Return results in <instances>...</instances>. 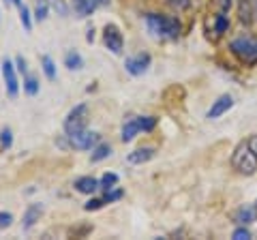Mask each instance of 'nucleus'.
Masks as SVG:
<instances>
[{
    "label": "nucleus",
    "mask_w": 257,
    "mask_h": 240,
    "mask_svg": "<svg viewBox=\"0 0 257 240\" xmlns=\"http://www.w3.org/2000/svg\"><path fill=\"white\" fill-rule=\"evenodd\" d=\"M146 26L150 30V35L161 41H167V39H176L180 35V22L176 18H167V15H159V13H148L146 15Z\"/></svg>",
    "instance_id": "f257e3e1"
},
{
    "label": "nucleus",
    "mask_w": 257,
    "mask_h": 240,
    "mask_svg": "<svg viewBox=\"0 0 257 240\" xmlns=\"http://www.w3.org/2000/svg\"><path fill=\"white\" fill-rule=\"evenodd\" d=\"M231 165H234V170H238L240 174H244V176L255 174V170H257V155L248 148L246 142H240L236 146L234 155H231Z\"/></svg>",
    "instance_id": "f03ea898"
},
{
    "label": "nucleus",
    "mask_w": 257,
    "mask_h": 240,
    "mask_svg": "<svg viewBox=\"0 0 257 240\" xmlns=\"http://www.w3.org/2000/svg\"><path fill=\"white\" fill-rule=\"evenodd\" d=\"M229 50L246 65H255L257 62V39L255 37H240L234 39L229 45Z\"/></svg>",
    "instance_id": "7ed1b4c3"
},
{
    "label": "nucleus",
    "mask_w": 257,
    "mask_h": 240,
    "mask_svg": "<svg viewBox=\"0 0 257 240\" xmlns=\"http://www.w3.org/2000/svg\"><path fill=\"white\" fill-rule=\"evenodd\" d=\"M86 120H88V105L86 103H79L64 118V131H67V135H73L77 131L86 129Z\"/></svg>",
    "instance_id": "20e7f679"
},
{
    "label": "nucleus",
    "mask_w": 257,
    "mask_h": 240,
    "mask_svg": "<svg viewBox=\"0 0 257 240\" xmlns=\"http://www.w3.org/2000/svg\"><path fill=\"white\" fill-rule=\"evenodd\" d=\"M69 138V146H73L77 150H92L96 146V142H99V135L94 131H88V129H82L73 135H67Z\"/></svg>",
    "instance_id": "39448f33"
},
{
    "label": "nucleus",
    "mask_w": 257,
    "mask_h": 240,
    "mask_svg": "<svg viewBox=\"0 0 257 240\" xmlns=\"http://www.w3.org/2000/svg\"><path fill=\"white\" fill-rule=\"evenodd\" d=\"M3 77H5V86H7V94L11 99H15L20 94V82H18V73H15V67L9 58L3 60Z\"/></svg>",
    "instance_id": "423d86ee"
},
{
    "label": "nucleus",
    "mask_w": 257,
    "mask_h": 240,
    "mask_svg": "<svg viewBox=\"0 0 257 240\" xmlns=\"http://www.w3.org/2000/svg\"><path fill=\"white\" fill-rule=\"evenodd\" d=\"M150 62H152L150 54L142 52V54H138V56H131V58H126L124 69H126L131 75H142V73H146V71H148Z\"/></svg>",
    "instance_id": "0eeeda50"
},
{
    "label": "nucleus",
    "mask_w": 257,
    "mask_h": 240,
    "mask_svg": "<svg viewBox=\"0 0 257 240\" xmlns=\"http://www.w3.org/2000/svg\"><path fill=\"white\" fill-rule=\"evenodd\" d=\"M103 43L105 47L111 52V54H122V47H124V41H122V35L116 26H105V33H103Z\"/></svg>",
    "instance_id": "6e6552de"
},
{
    "label": "nucleus",
    "mask_w": 257,
    "mask_h": 240,
    "mask_svg": "<svg viewBox=\"0 0 257 240\" xmlns=\"http://www.w3.org/2000/svg\"><path fill=\"white\" fill-rule=\"evenodd\" d=\"M71 5H73V11L79 18H88V15H92L99 7L107 5V0H71Z\"/></svg>",
    "instance_id": "1a4fd4ad"
},
{
    "label": "nucleus",
    "mask_w": 257,
    "mask_h": 240,
    "mask_svg": "<svg viewBox=\"0 0 257 240\" xmlns=\"http://www.w3.org/2000/svg\"><path fill=\"white\" fill-rule=\"evenodd\" d=\"M234 107V97L231 94H223V97H219L214 103H212V107L208 109V118L210 120H214V118H219V116H223L227 109H231Z\"/></svg>",
    "instance_id": "9d476101"
},
{
    "label": "nucleus",
    "mask_w": 257,
    "mask_h": 240,
    "mask_svg": "<svg viewBox=\"0 0 257 240\" xmlns=\"http://www.w3.org/2000/svg\"><path fill=\"white\" fill-rule=\"evenodd\" d=\"M41 214H43V204H30L26 208V212H24V217H22V227L24 229L35 227L37 221L41 219Z\"/></svg>",
    "instance_id": "9b49d317"
},
{
    "label": "nucleus",
    "mask_w": 257,
    "mask_h": 240,
    "mask_svg": "<svg viewBox=\"0 0 257 240\" xmlns=\"http://www.w3.org/2000/svg\"><path fill=\"white\" fill-rule=\"evenodd\" d=\"M96 189H99V180L92 178V176H82V178L75 180V191H77V193L92 195Z\"/></svg>",
    "instance_id": "f8f14e48"
},
{
    "label": "nucleus",
    "mask_w": 257,
    "mask_h": 240,
    "mask_svg": "<svg viewBox=\"0 0 257 240\" xmlns=\"http://www.w3.org/2000/svg\"><path fill=\"white\" fill-rule=\"evenodd\" d=\"M152 157H155V148H138V150H133V153H128L126 163H131V165H142V163L150 161Z\"/></svg>",
    "instance_id": "ddd939ff"
},
{
    "label": "nucleus",
    "mask_w": 257,
    "mask_h": 240,
    "mask_svg": "<svg viewBox=\"0 0 257 240\" xmlns=\"http://www.w3.org/2000/svg\"><path fill=\"white\" fill-rule=\"evenodd\" d=\"M140 131H142L140 116H135V118H131V120H126L124 127H122V142H131Z\"/></svg>",
    "instance_id": "4468645a"
},
{
    "label": "nucleus",
    "mask_w": 257,
    "mask_h": 240,
    "mask_svg": "<svg viewBox=\"0 0 257 240\" xmlns=\"http://www.w3.org/2000/svg\"><path fill=\"white\" fill-rule=\"evenodd\" d=\"M236 221L242 223V225H251L253 221H257V208H255V206L240 208V210L236 212Z\"/></svg>",
    "instance_id": "2eb2a0df"
},
{
    "label": "nucleus",
    "mask_w": 257,
    "mask_h": 240,
    "mask_svg": "<svg viewBox=\"0 0 257 240\" xmlns=\"http://www.w3.org/2000/svg\"><path fill=\"white\" fill-rule=\"evenodd\" d=\"M64 67L69 71H79L84 67V58L75 50H71V52H67V56H64Z\"/></svg>",
    "instance_id": "dca6fc26"
},
{
    "label": "nucleus",
    "mask_w": 257,
    "mask_h": 240,
    "mask_svg": "<svg viewBox=\"0 0 257 240\" xmlns=\"http://www.w3.org/2000/svg\"><path fill=\"white\" fill-rule=\"evenodd\" d=\"M111 155V146L109 144H99V146H94V153L90 155V161L92 163H99L103 159H107Z\"/></svg>",
    "instance_id": "f3484780"
},
{
    "label": "nucleus",
    "mask_w": 257,
    "mask_h": 240,
    "mask_svg": "<svg viewBox=\"0 0 257 240\" xmlns=\"http://www.w3.org/2000/svg\"><path fill=\"white\" fill-rule=\"evenodd\" d=\"M24 92L28 94V97H35L39 92V79L35 75H24Z\"/></svg>",
    "instance_id": "a211bd4d"
},
{
    "label": "nucleus",
    "mask_w": 257,
    "mask_h": 240,
    "mask_svg": "<svg viewBox=\"0 0 257 240\" xmlns=\"http://www.w3.org/2000/svg\"><path fill=\"white\" fill-rule=\"evenodd\" d=\"M18 9H20V20H22L24 30H26V33H30V30H32V13H30V9H28V7L24 5V3L18 7Z\"/></svg>",
    "instance_id": "6ab92c4d"
},
{
    "label": "nucleus",
    "mask_w": 257,
    "mask_h": 240,
    "mask_svg": "<svg viewBox=\"0 0 257 240\" xmlns=\"http://www.w3.org/2000/svg\"><path fill=\"white\" fill-rule=\"evenodd\" d=\"M41 65H43V73H45V77L50 79V82H54L56 79V65H54V60H52V56H43L41 58Z\"/></svg>",
    "instance_id": "aec40b11"
},
{
    "label": "nucleus",
    "mask_w": 257,
    "mask_h": 240,
    "mask_svg": "<svg viewBox=\"0 0 257 240\" xmlns=\"http://www.w3.org/2000/svg\"><path fill=\"white\" fill-rule=\"evenodd\" d=\"M118 185V174L114 172H107V174H103V178L99 180V189L103 191H109V189H114Z\"/></svg>",
    "instance_id": "412c9836"
},
{
    "label": "nucleus",
    "mask_w": 257,
    "mask_h": 240,
    "mask_svg": "<svg viewBox=\"0 0 257 240\" xmlns=\"http://www.w3.org/2000/svg\"><path fill=\"white\" fill-rule=\"evenodd\" d=\"M50 13V0H37V9H35V18L39 22H43Z\"/></svg>",
    "instance_id": "4be33fe9"
},
{
    "label": "nucleus",
    "mask_w": 257,
    "mask_h": 240,
    "mask_svg": "<svg viewBox=\"0 0 257 240\" xmlns=\"http://www.w3.org/2000/svg\"><path fill=\"white\" fill-rule=\"evenodd\" d=\"M103 206H105V199H99V197H94V199H90V202H86L84 204V210L86 212H92V210H99V208H103Z\"/></svg>",
    "instance_id": "5701e85b"
},
{
    "label": "nucleus",
    "mask_w": 257,
    "mask_h": 240,
    "mask_svg": "<svg viewBox=\"0 0 257 240\" xmlns=\"http://www.w3.org/2000/svg\"><path fill=\"white\" fill-rule=\"evenodd\" d=\"M11 144H13L11 129H3V131H0V146H3V148H11Z\"/></svg>",
    "instance_id": "b1692460"
},
{
    "label": "nucleus",
    "mask_w": 257,
    "mask_h": 240,
    "mask_svg": "<svg viewBox=\"0 0 257 240\" xmlns=\"http://www.w3.org/2000/svg\"><path fill=\"white\" fill-rule=\"evenodd\" d=\"M122 197V191L120 189H116V191H105V195H103V199H105V204H109V202H116V199H120Z\"/></svg>",
    "instance_id": "393cba45"
},
{
    "label": "nucleus",
    "mask_w": 257,
    "mask_h": 240,
    "mask_svg": "<svg viewBox=\"0 0 257 240\" xmlns=\"http://www.w3.org/2000/svg\"><path fill=\"white\" fill-rule=\"evenodd\" d=\"M13 223V214L11 212H0V229H7Z\"/></svg>",
    "instance_id": "a878e982"
},
{
    "label": "nucleus",
    "mask_w": 257,
    "mask_h": 240,
    "mask_svg": "<svg viewBox=\"0 0 257 240\" xmlns=\"http://www.w3.org/2000/svg\"><path fill=\"white\" fill-rule=\"evenodd\" d=\"M231 236H234L236 240H246V238H251V231H248V229H244V227H240V229H236V231H234V234H231Z\"/></svg>",
    "instance_id": "bb28decb"
},
{
    "label": "nucleus",
    "mask_w": 257,
    "mask_h": 240,
    "mask_svg": "<svg viewBox=\"0 0 257 240\" xmlns=\"http://www.w3.org/2000/svg\"><path fill=\"white\" fill-rule=\"evenodd\" d=\"M225 28H227V20H225L223 15H219V18H216V35L225 33Z\"/></svg>",
    "instance_id": "cd10ccee"
},
{
    "label": "nucleus",
    "mask_w": 257,
    "mask_h": 240,
    "mask_svg": "<svg viewBox=\"0 0 257 240\" xmlns=\"http://www.w3.org/2000/svg\"><path fill=\"white\" fill-rule=\"evenodd\" d=\"M15 65H18V71L22 75H26L28 73V69H26V60L22 58V56H18V58H15Z\"/></svg>",
    "instance_id": "c85d7f7f"
},
{
    "label": "nucleus",
    "mask_w": 257,
    "mask_h": 240,
    "mask_svg": "<svg viewBox=\"0 0 257 240\" xmlns=\"http://www.w3.org/2000/svg\"><path fill=\"white\" fill-rule=\"evenodd\" d=\"M50 3L54 5V9H56V11H58L60 15H67V7H64V5L60 3V0H50Z\"/></svg>",
    "instance_id": "c756f323"
},
{
    "label": "nucleus",
    "mask_w": 257,
    "mask_h": 240,
    "mask_svg": "<svg viewBox=\"0 0 257 240\" xmlns=\"http://www.w3.org/2000/svg\"><path fill=\"white\" fill-rule=\"evenodd\" d=\"M246 144H248V148H251L253 153L257 155V135H251V138L246 140Z\"/></svg>",
    "instance_id": "7c9ffc66"
},
{
    "label": "nucleus",
    "mask_w": 257,
    "mask_h": 240,
    "mask_svg": "<svg viewBox=\"0 0 257 240\" xmlns=\"http://www.w3.org/2000/svg\"><path fill=\"white\" fill-rule=\"evenodd\" d=\"M170 5L176 7V9H178V7H182V9H184V7H189V0H170Z\"/></svg>",
    "instance_id": "2f4dec72"
},
{
    "label": "nucleus",
    "mask_w": 257,
    "mask_h": 240,
    "mask_svg": "<svg viewBox=\"0 0 257 240\" xmlns=\"http://www.w3.org/2000/svg\"><path fill=\"white\" fill-rule=\"evenodd\" d=\"M5 5H7V7H11V5L20 7V5H22V0H5Z\"/></svg>",
    "instance_id": "473e14b6"
},
{
    "label": "nucleus",
    "mask_w": 257,
    "mask_h": 240,
    "mask_svg": "<svg viewBox=\"0 0 257 240\" xmlns=\"http://www.w3.org/2000/svg\"><path fill=\"white\" fill-rule=\"evenodd\" d=\"M221 5H223V9H229L231 3H229V0H221Z\"/></svg>",
    "instance_id": "72a5a7b5"
}]
</instances>
